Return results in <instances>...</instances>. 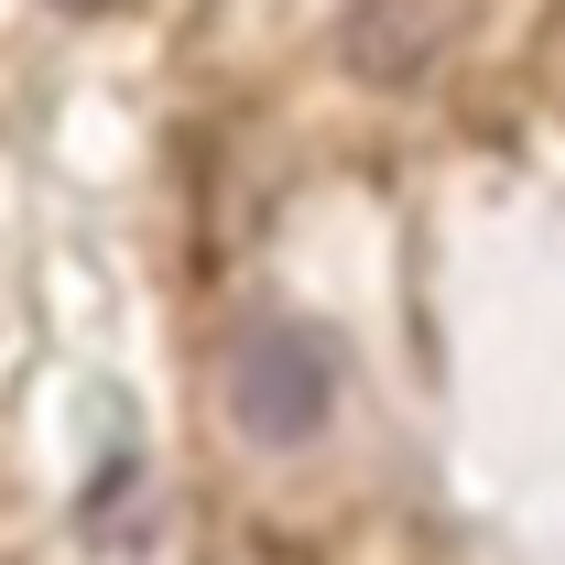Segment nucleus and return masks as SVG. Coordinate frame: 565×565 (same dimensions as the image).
I'll return each mask as SVG.
<instances>
[{"mask_svg": "<svg viewBox=\"0 0 565 565\" xmlns=\"http://www.w3.org/2000/svg\"><path fill=\"white\" fill-rule=\"evenodd\" d=\"M228 414L250 446H305V435H327L338 414V349L316 338V327H250L239 349H228Z\"/></svg>", "mask_w": 565, "mask_h": 565, "instance_id": "f257e3e1", "label": "nucleus"}, {"mask_svg": "<svg viewBox=\"0 0 565 565\" xmlns=\"http://www.w3.org/2000/svg\"><path fill=\"white\" fill-rule=\"evenodd\" d=\"M457 33H468V0H349V66L370 87H414L457 55Z\"/></svg>", "mask_w": 565, "mask_h": 565, "instance_id": "f03ea898", "label": "nucleus"}]
</instances>
